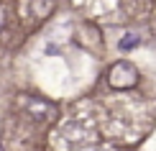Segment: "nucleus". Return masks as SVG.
<instances>
[{"instance_id": "3", "label": "nucleus", "mask_w": 156, "mask_h": 151, "mask_svg": "<svg viewBox=\"0 0 156 151\" xmlns=\"http://www.w3.org/2000/svg\"><path fill=\"white\" fill-rule=\"evenodd\" d=\"M0 28H3V13H0Z\"/></svg>"}, {"instance_id": "1", "label": "nucleus", "mask_w": 156, "mask_h": 151, "mask_svg": "<svg viewBox=\"0 0 156 151\" xmlns=\"http://www.w3.org/2000/svg\"><path fill=\"white\" fill-rule=\"evenodd\" d=\"M108 82L113 84L115 90H131V87H136V82H138V69H136L131 62H118L115 67H110Z\"/></svg>"}, {"instance_id": "2", "label": "nucleus", "mask_w": 156, "mask_h": 151, "mask_svg": "<svg viewBox=\"0 0 156 151\" xmlns=\"http://www.w3.org/2000/svg\"><path fill=\"white\" fill-rule=\"evenodd\" d=\"M133 46H138V36H133V34H126V38L120 41V49H133Z\"/></svg>"}]
</instances>
